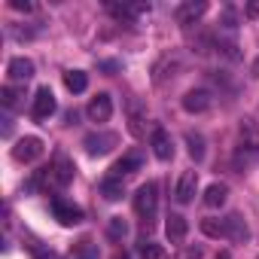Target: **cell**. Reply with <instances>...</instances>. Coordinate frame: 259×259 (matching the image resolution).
I'll return each instance as SVG.
<instances>
[{"label":"cell","instance_id":"1","mask_svg":"<svg viewBox=\"0 0 259 259\" xmlns=\"http://www.w3.org/2000/svg\"><path fill=\"white\" fill-rule=\"evenodd\" d=\"M256 159H259V125L253 119H244L241 128H238V156H235V162L250 165Z\"/></svg>","mask_w":259,"mask_h":259},{"label":"cell","instance_id":"2","mask_svg":"<svg viewBox=\"0 0 259 259\" xmlns=\"http://www.w3.org/2000/svg\"><path fill=\"white\" fill-rule=\"evenodd\" d=\"M135 210L138 217L144 220V226H150L156 220V210H159V186L156 183H144L135 195Z\"/></svg>","mask_w":259,"mask_h":259},{"label":"cell","instance_id":"3","mask_svg":"<svg viewBox=\"0 0 259 259\" xmlns=\"http://www.w3.org/2000/svg\"><path fill=\"white\" fill-rule=\"evenodd\" d=\"M43 183H49V186H67L70 180H73V162L67 159V156H55V162L49 165V168H43Z\"/></svg>","mask_w":259,"mask_h":259},{"label":"cell","instance_id":"4","mask_svg":"<svg viewBox=\"0 0 259 259\" xmlns=\"http://www.w3.org/2000/svg\"><path fill=\"white\" fill-rule=\"evenodd\" d=\"M40 156H43V141H40V138H34V135H28V138L16 141V147H13V159H16V162H22V165H31V162H37Z\"/></svg>","mask_w":259,"mask_h":259},{"label":"cell","instance_id":"5","mask_svg":"<svg viewBox=\"0 0 259 259\" xmlns=\"http://www.w3.org/2000/svg\"><path fill=\"white\" fill-rule=\"evenodd\" d=\"M116 144H119V138L113 132H95V135H85V141H82L89 156H107Z\"/></svg>","mask_w":259,"mask_h":259},{"label":"cell","instance_id":"6","mask_svg":"<svg viewBox=\"0 0 259 259\" xmlns=\"http://www.w3.org/2000/svg\"><path fill=\"white\" fill-rule=\"evenodd\" d=\"M52 213L61 226H79L82 223V207H76L73 201H64V198H52Z\"/></svg>","mask_w":259,"mask_h":259},{"label":"cell","instance_id":"7","mask_svg":"<svg viewBox=\"0 0 259 259\" xmlns=\"http://www.w3.org/2000/svg\"><path fill=\"white\" fill-rule=\"evenodd\" d=\"M85 116H89L92 122H107V119L113 116V98H110L107 92L95 95V98L89 101V107H85Z\"/></svg>","mask_w":259,"mask_h":259},{"label":"cell","instance_id":"8","mask_svg":"<svg viewBox=\"0 0 259 259\" xmlns=\"http://www.w3.org/2000/svg\"><path fill=\"white\" fill-rule=\"evenodd\" d=\"M195 192H198V171H183L177 186H174V198L180 204H189L195 198Z\"/></svg>","mask_w":259,"mask_h":259},{"label":"cell","instance_id":"9","mask_svg":"<svg viewBox=\"0 0 259 259\" xmlns=\"http://www.w3.org/2000/svg\"><path fill=\"white\" fill-rule=\"evenodd\" d=\"M55 110H58V104H55L52 89H49V85L37 89V95H34V119H49Z\"/></svg>","mask_w":259,"mask_h":259},{"label":"cell","instance_id":"10","mask_svg":"<svg viewBox=\"0 0 259 259\" xmlns=\"http://www.w3.org/2000/svg\"><path fill=\"white\" fill-rule=\"evenodd\" d=\"M150 147H153V153H156L159 162H171L174 159V141H171V135L165 132V128H156V132H153Z\"/></svg>","mask_w":259,"mask_h":259},{"label":"cell","instance_id":"11","mask_svg":"<svg viewBox=\"0 0 259 259\" xmlns=\"http://www.w3.org/2000/svg\"><path fill=\"white\" fill-rule=\"evenodd\" d=\"M7 76H10L13 82H28V79L34 76V61H31V58H25V55L13 58V61L7 64Z\"/></svg>","mask_w":259,"mask_h":259},{"label":"cell","instance_id":"12","mask_svg":"<svg viewBox=\"0 0 259 259\" xmlns=\"http://www.w3.org/2000/svg\"><path fill=\"white\" fill-rule=\"evenodd\" d=\"M204 13H207V4H201V0L195 4V0H189V4H180V7H177L174 19H177L180 25H195Z\"/></svg>","mask_w":259,"mask_h":259},{"label":"cell","instance_id":"13","mask_svg":"<svg viewBox=\"0 0 259 259\" xmlns=\"http://www.w3.org/2000/svg\"><path fill=\"white\" fill-rule=\"evenodd\" d=\"M210 107V92L207 89H192L183 95V110L186 113H204Z\"/></svg>","mask_w":259,"mask_h":259},{"label":"cell","instance_id":"14","mask_svg":"<svg viewBox=\"0 0 259 259\" xmlns=\"http://www.w3.org/2000/svg\"><path fill=\"white\" fill-rule=\"evenodd\" d=\"M141 165H144V156H141V153H128V156H122V159L110 168V171H113L110 177H119V180H122V177H128V174H135Z\"/></svg>","mask_w":259,"mask_h":259},{"label":"cell","instance_id":"15","mask_svg":"<svg viewBox=\"0 0 259 259\" xmlns=\"http://www.w3.org/2000/svg\"><path fill=\"white\" fill-rule=\"evenodd\" d=\"M186 232H189V223H186V217H180V213H171V217H168V223H165V235H168V241H171V244H180V241L186 238Z\"/></svg>","mask_w":259,"mask_h":259},{"label":"cell","instance_id":"16","mask_svg":"<svg viewBox=\"0 0 259 259\" xmlns=\"http://www.w3.org/2000/svg\"><path fill=\"white\" fill-rule=\"evenodd\" d=\"M226 198H229V186H226V183H210V186L204 189V204H207V207H223Z\"/></svg>","mask_w":259,"mask_h":259},{"label":"cell","instance_id":"17","mask_svg":"<svg viewBox=\"0 0 259 259\" xmlns=\"http://www.w3.org/2000/svg\"><path fill=\"white\" fill-rule=\"evenodd\" d=\"M226 238L229 241H247V223L238 213H229L226 217Z\"/></svg>","mask_w":259,"mask_h":259},{"label":"cell","instance_id":"18","mask_svg":"<svg viewBox=\"0 0 259 259\" xmlns=\"http://www.w3.org/2000/svg\"><path fill=\"white\" fill-rule=\"evenodd\" d=\"M64 85H67V92L79 95V92L89 89V73H85V70H67V73H64Z\"/></svg>","mask_w":259,"mask_h":259},{"label":"cell","instance_id":"19","mask_svg":"<svg viewBox=\"0 0 259 259\" xmlns=\"http://www.w3.org/2000/svg\"><path fill=\"white\" fill-rule=\"evenodd\" d=\"M101 195H104L107 201H119V198L125 195L122 180H119V177H107V180H101Z\"/></svg>","mask_w":259,"mask_h":259},{"label":"cell","instance_id":"20","mask_svg":"<svg viewBox=\"0 0 259 259\" xmlns=\"http://www.w3.org/2000/svg\"><path fill=\"white\" fill-rule=\"evenodd\" d=\"M201 232H204L207 238H226V220L207 217V220H201Z\"/></svg>","mask_w":259,"mask_h":259},{"label":"cell","instance_id":"21","mask_svg":"<svg viewBox=\"0 0 259 259\" xmlns=\"http://www.w3.org/2000/svg\"><path fill=\"white\" fill-rule=\"evenodd\" d=\"M22 98H25V89H16V85H4V92H0V104L4 107H19L22 104Z\"/></svg>","mask_w":259,"mask_h":259},{"label":"cell","instance_id":"22","mask_svg":"<svg viewBox=\"0 0 259 259\" xmlns=\"http://www.w3.org/2000/svg\"><path fill=\"white\" fill-rule=\"evenodd\" d=\"M107 235H110L113 241H122V238L128 235V223H125V217H110V220H107Z\"/></svg>","mask_w":259,"mask_h":259},{"label":"cell","instance_id":"23","mask_svg":"<svg viewBox=\"0 0 259 259\" xmlns=\"http://www.w3.org/2000/svg\"><path fill=\"white\" fill-rule=\"evenodd\" d=\"M186 147H189V156H192L195 162H201V159H204V138H201V135L189 132V135H186Z\"/></svg>","mask_w":259,"mask_h":259},{"label":"cell","instance_id":"24","mask_svg":"<svg viewBox=\"0 0 259 259\" xmlns=\"http://www.w3.org/2000/svg\"><path fill=\"white\" fill-rule=\"evenodd\" d=\"M141 259H168V253H165L162 244H156V241H144V244H141Z\"/></svg>","mask_w":259,"mask_h":259},{"label":"cell","instance_id":"25","mask_svg":"<svg viewBox=\"0 0 259 259\" xmlns=\"http://www.w3.org/2000/svg\"><path fill=\"white\" fill-rule=\"evenodd\" d=\"M70 259H98V247L92 241H79L73 250H70Z\"/></svg>","mask_w":259,"mask_h":259},{"label":"cell","instance_id":"26","mask_svg":"<svg viewBox=\"0 0 259 259\" xmlns=\"http://www.w3.org/2000/svg\"><path fill=\"white\" fill-rule=\"evenodd\" d=\"M28 250L34 253V259H58L52 250H46V247H40V244H28Z\"/></svg>","mask_w":259,"mask_h":259},{"label":"cell","instance_id":"27","mask_svg":"<svg viewBox=\"0 0 259 259\" xmlns=\"http://www.w3.org/2000/svg\"><path fill=\"white\" fill-rule=\"evenodd\" d=\"M244 16L247 19H259V0H250V4L244 7Z\"/></svg>","mask_w":259,"mask_h":259},{"label":"cell","instance_id":"28","mask_svg":"<svg viewBox=\"0 0 259 259\" xmlns=\"http://www.w3.org/2000/svg\"><path fill=\"white\" fill-rule=\"evenodd\" d=\"M10 7H13V10H25V13H31V10H34V7L28 4V0H13Z\"/></svg>","mask_w":259,"mask_h":259},{"label":"cell","instance_id":"29","mask_svg":"<svg viewBox=\"0 0 259 259\" xmlns=\"http://www.w3.org/2000/svg\"><path fill=\"white\" fill-rule=\"evenodd\" d=\"M183 259H201V247H189V250L183 253Z\"/></svg>","mask_w":259,"mask_h":259},{"label":"cell","instance_id":"30","mask_svg":"<svg viewBox=\"0 0 259 259\" xmlns=\"http://www.w3.org/2000/svg\"><path fill=\"white\" fill-rule=\"evenodd\" d=\"M250 76H253V79H259V55H256V61L250 64Z\"/></svg>","mask_w":259,"mask_h":259},{"label":"cell","instance_id":"31","mask_svg":"<svg viewBox=\"0 0 259 259\" xmlns=\"http://www.w3.org/2000/svg\"><path fill=\"white\" fill-rule=\"evenodd\" d=\"M217 259H232V256H229V250H223V253H217Z\"/></svg>","mask_w":259,"mask_h":259}]
</instances>
